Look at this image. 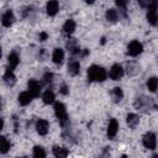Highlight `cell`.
<instances>
[{
  "label": "cell",
  "mask_w": 158,
  "mask_h": 158,
  "mask_svg": "<svg viewBox=\"0 0 158 158\" xmlns=\"http://www.w3.org/2000/svg\"><path fill=\"white\" fill-rule=\"evenodd\" d=\"M31 100H32V95L30 94L28 90L20 93V95H19V102H20V105L26 106V105H28L31 102Z\"/></svg>",
  "instance_id": "4fadbf2b"
},
{
  "label": "cell",
  "mask_w": 158,
  "mask_h": 158,
  "mask_svg": "<svg viewBox=\"0 0 158 158\" xmlns=\"http://www.w3.org/2000/svg\"><path fill=\"white\" fill-rule=\"evenodd\" d=\"M101 43H102V44L105 43V37H102V38H101Z\"/></svg>",
  "instance_id": "d6a6232c"
},
{
  "label": "cell",
  "mask_w": 158,
  "mask_h": 158,
  "mask_svg": "<svg viewBox=\"0 0 158 158\" xmlns=\"http://www.w3.org/2000/svg\"><path fill=\"white\" fill-rule=\"evenodd\" d=\"M54 114L57 116V118L59 120L62 126H65V123L68 122V115H67V110L63 102H56L54 104Z\"/></svg>",
  "instance_id": "7a4b0ae2"
},
{
  "label": "cell",
  "mask_w": 158,
  "mask_h": 158,
  "mask_svg": "<svg viewBox=\"0 0 158 158\" xmlns=\"http://www.w3.org/2000/svg\"><path fill=\"white\" fill-rule=\"evenodd\" d=\"M63 59H64V52H63V49L56 48V49L53 51V54H52V60H53V63L60 64V63L63 62Z\"/></svg>",
  "instance_id": "5bb4252c"
},
{
  "label": "cell",
  "mask_w": 158,
  "mask_h": 158,
  "mask_svg": "<svg viewBox=\"0 0 158 158\" xmlns=\"http://www.w3.org/2000/svg\"><path fill=\"white\" fill-rule=\"evenodd\" d=\"M7 60H9V67H7V68H10L11 70H14V69L17 67V64H19V62H20V58H19V56H17L16 52H12V53L9 54Z\"/></svg>",
  "instance_id": "9a60e30c"
},
{
  "label": "cell",
  "mask_w": 158,
  "mask_h": 158,
  "mask_svg": "<svg viewBox=\"0 0 158 158\" xmlns=\"http://www.w3.org/2000/svg\"><path fill=\"white\" fill-rule=\"evenodd\" d=\"M27 86H28V91L32 95V98H37L40 95V93H41V85H40V83L37 80H35V79L28 80Z\"/></svg>",
  "instance_id": "8992f818"
},
{
  "label": "cell",
  "mask_w": 158,
  "mask_h": 158,
  "mask_svg": "<svg viewBox=\"0 0 158 158\" xmlns=\"http://www.w3.org/2000/svg\"><path fill=\"white\" fill-rule=\"evenodd\" d=\"M42 100H43V102L47 104V105L52 104V102L54 101V94H53V91H52V90H46L44 94L42 95Z\"/></svg>",
  "instance_id": "7402d4cb"
},
{
  "label": "cell",
  "mask_w": 158,
  "mask_h": 158,
  "mask_svg": "<svg viewBox=\"0 0 158 158\" xmlns=\"http://www.w3.org/2000/svg\"><path fill=\"white\" fill-rule=\"evenodd\" d=\"M1 138V146H0V152L2 153V154H5L9 149H10V142L6 139V137H4V136H1L0 137Z\"/></svg>",
  "instance_id": "484cf974"
},
{
  "label": "cell",
  "mask_w": 158,
  "mask_h": 158,
  "mask_svg": "<svg viewBox=\"0 0 158 158\" xmlns=\"http://www.w3.org/2000/svg\"><path fill=\"white\" fill-rule=\"evenodd\" d=\"M126 121H127V125H128L131 128H135V127L138 125L139 118H138V116L135 115V114H128L127 117H126Z\"/></svg>",
  "instance_id": "d6986e66"
},
{
  "label": "cell",
  "mask_w": 158,
  "mask_h": 158,
  "mask_svg": "<svg viewBox=\"0 0 158 158\" xmlns=\"http://www.w3.org/2000/svg\"><path fill=\"white\" fill-rule=\"evenodd\" d=\"M143 146L148 149H154L156 146H157V138H156V135L153 132H148L143 136Z\"/></svg>",
  "instance_id": "3957f363"
},
{
  "label": "cell",
  "mask_w": 158,
  "mask_h": 158,
  "mask_svg": "<svg viewBox=\"0 0 158 158\" xmlns=\"http://www.w3.org/2000/svg\"><path fill=\"white\" fill-rule=\"evenodd\" d=\"M47 37H48V35H47L46 32H41V33H40V41H46Z\"/></svg>",
  "instance_id": "f546056e"
},
{
  "label": "cell",
  "mask_w": 158,
  "mask_h": 158,
  "mask_svg": "<svg viewBox=\"0 0 158 158\" xmlns=\"http://www.w3.org/2000/svg\"><path fill=\"white\" fill-rule=\"evenodd\" d=\"M36 130H37V133L41 135V136H44L48 133V130H49V123L47 120H43V118H40L37 120L36 122Z\"/></svg>",
  "instance_id": "52a82bcc"
},
{
  "label": "cell",
  "mask_w": 158,
  "mask_h": 158,
  "mask_svg": "<svg viewBox=\"0 0 158 158\" xmlns=\"http://www.w3.org/2000/svg\"><path fill=\"white\" fill-rule=\"evenodd\" d=\"M111 98H112V100H114V102H120L121 101V99L123 98V93H122V89L121 88H118V86H116V88H114L112 90H111Z\"/></svg>",
  "instance_id": "e0dca14e"
},
{
  "label": "cell",
  "mask_w": 158,
  "mask_h": 158,
  "mask_svg": "<svg viewBox=\"0 0 158 158\" xmlns=\"http://www.w3.org/2000/svg\"><path fill=\"white\" fill-rule=\"evenodd\" d=\"M147 86H148L149 91H152V93L156 91L157 88H158V78H157V77H152V78H149L148 81H147Z\"/></svg>",
  "instance_id": "603a6c76"
},
{
  "label": "cell",
  "mask_w": 158,
  "mask_h": 158,
  "mask_svg": "<svg viewBox=\"0 0 158 158\" xmlns=\"http://www.w3.org/2000/svg\"><path fill=\"white\" fill-rule=\"evenodd\" d=\"M117 131H118V122H117V120L111 118L109 122V126H107V137L114 138L116 136Z\"/></svg>",
  "instance_id": "9c48e42d"
},
{
  "label": "cell",
  "mask_w": 158,
  "mask_h": 158,
  "mask_svg": "<svg viewBox=\"0 0 158 158\" xmlns=\"http://www.w3.org/2000/svg\"><path fill=\"white\" fill-rule=\"evenodd\" d=\"M52 79H53V73H49V72H47L44 74V77H43V81L44 83H49V81H52Z\"/></svg>",
  "instance_id": "83f0119b"
},
{
  "label": "cell",
  "mask_w": 158,
  "mask_h": 158,
  "mask_svg": "<svg viewBox=\"0 0 158 158\" xmlns=\"http://www.w3.org/2000/svg\"><path fill=\"white\" fill-rule=\"evenodd\" d=\"M14 20H15V17H14V14H12L11 10L5 11L1 16V23H2L4 27H10L14 23Z\"/></svg>",
  "instance_id": "ba28073f"
},
{
  "label": "cell",
  "mask_w": 158,
  "mask_h": 158,
  "mask_svg": "<svg viewBox=\"0 0 158 158\" xmlns=\"http://www.w3.org/2000/svg\"><path fill=\"white\" fill-rule=\"evenodd\" d=\"M33 157H36V158H43V157H46L44 149H43L41 146L33 147Z\"/></svg>",
  "instance_id": "4316f807"
},
{
  "label": "cell",
  "mask_w": 158,
  "mask_h": 158,
  "mask_svg": "<svg viewBox=\"0 0 158 158\" xmlns=\"http://www.w3.org/2000/svg\"><path fill=\"white\" fill-rule=\"evenodd\" d=\"M53 154L56 157L60 158V157H67L69 154V152H68V149L62 148V147H53Z\"/></svg>",
  "instance_id": "d4e9b609"
},
{
  "label": "cell",
  "mask_w": 158,
  "mask_h": 158,
  "mask_svg": "<svg viewBox=\"0 0 158 158\" xmlns=\"http://www.w3.org/2000/svg\"><path fill=\"white\" fill-rule=\"evenodd\" d=\"M117 17H118V15H117V11L115 9H109L106 11V19L110 22H116L117 21Z\"/></svg>",
  "instance_id": "cb8c5ba5"
},
{
  "label": "cell",
  "mask_w": 158,
  "mask_h": 158,
  "mask_svg": "<svg viewBox=\"0 0 158 158\" xmlns=\"http://www.w3.org/2000/svg\"><path fill=\"white\" fill-rule=\"evenodd\" d=\"M147 20L151 25L156 26L158 23V12H157V7H151L147 11Z\"/></svg>",
  "instance_id": "8fae6325"
},
{
  "label": "cell",
  "mask_w": 158,
  "mask_h": 158,
  "mask_svg": "<svg viewBox=\"0 0 158 158\" xmlns=\"http://www.w3.org/2000/svg\"><path fill=\"white\" fill-rule=\"evenodd\" d=\"M74 30H75V22H74L73 20H68V21L63 25V31H64L67 35L73 33Z\"/></svg>",
  "instance_id": "44dd1931"
},
{
  "label": "cell",
  "mask_w": 158,
  "mask_h": 158,
  "mask_svg": "<svg viewBox=\"0 0 158 158\" xmlns=\"http://www.w3.org/2000/svg\"><path fill=\"white\" fill-rule=\"evenodd\" d=\"M85 1H86V2H88V4H93V2H94V1H95V0H85Z\"/></svg>",
  "instance_id": "1f68e13d"
},
{
  "label": "cell",
  "mask_w": 158,
  "mask_h": 158,
  "mask_svg": "<svg viewBox=\"0 0 158 158\" xmlns=\"http://www.w3.org/2000/svg\"><path fill=\"white\" fill-rule=\"evenodd\" d=\"M106 77H107V73L102 67L93 64L88 69V79H89V81H104L106 79Z\"/></svg>",
  "instance_id": "6da1fadb"
},
{
  "label": "cell",
  "mask_w": 158,
  "mask_h": 158,
  "mask_svg": "<svg viewBox=\"0 0 158 158\" xmlns=\"http://www.w3.org/2000/svg\"><path fill=\"white\" fill-rule=\"evenodd\" d=\"M137 1L141 5V7H146V9L157 7L158 5V0H137Z\"/></svg>",
  "instance_id": "ffe728a7"
},
{
  "label": "cell",
  "mask_w": 158,
  "mask_h": 158,
  "mask_svg": "<svg viewBox=\"0 0 158 158\" xmlns=\"http://www.w3.org/2000/svg\"><path fill=\"white\" fill-rule=\"evenodd\" d=\"M110 78L112 80H120L123 75V68L120 65V64H114L110 69V73H109Z\"/></svg>",
  "instance_id": "5b68a950"
},
{
  "label": "cell",
  "mask_w": 158,
  "mask_h": 158,
  "mask_svg": "<svg viewBox=\"0 0 158 158\" xmlns=\"http://www.w3.org/2000/svg\"><path fill=\"white\" fill-rule=\"evenodd\" d=\"M115 2L118 7H125L126 4H127V0H115Z\"/></svg>",
  "instance_id": "f1b7e54d"
},
{
  "label": "cell",
  "mask_w": 158,
  "mask_h": 158,
  "mask_svg": "<svg viewBox=\"0 0 158 158\" xmlns=\"http://www.w3.org/2000/svg\"><path fill=\"white\" fill-rule=\"evenodd\" d=\"M58 9H59V5H58L57 0H49L46 5V10H47V14L49 16H54L58 12Z\"/></svg>",
  "instance_id": "30bf717a"
},
{
  "label": "cell",
  "mask_w": 158,
  "mask_h": 158,
  "mask_svg": "<svg viewBox=\"0 0 158 158\" xmlns=\"http://www.w3.org/2000/svg\"><path fill=\"white\" fill-rule=\"evenodd\" d=\"M80 72V63L78 60H70L68 64V73L70 75H78Z\"/></svg>",
  "instance_id": "7c38bea8"
},
{
  "label": "cell",
  "mask_w": 158,
  "mask_h": 158,
  "mask_svg": "<svg viewBox=\"0 0 158 158\" xmlns=\"http://www.w3.org/2000/svg\"><path fill=\"white\" fill-rule=\"evenodd\" d=\"M4 81L7 85H14L15 81H16V77L14 75V70H11L10 68H7L5 74H4Z\"/></svg>",
  "instance_id": "2e32d148"
},
{
  "label": "cell",
  "mask_w": 158,
  "mask_h": 158,
  "mask_svg": "<svg viewBox=\"0 0 158 158\" xmlns=\"http://www.w3.org/2000/svg\"><path fill=\"white\" fill-rule=\"evenodd\" d=\"M142 51H143V46H142V43L138 42V41H132V42H130V44H128V47H127V52H128V54L132 56V57L138 56Z\"/></svg>",
  "instance_id": "277c9868"
},
{
  "label": "cell",
  "mask_w": 158,
  "mask_h": 158,
  "mask_svg": "<svg viewBox=\"0 0 158 158\" xmlns=\"http://www.w3.org/2000/svg\"><path fill=\"white\" fill-rule=\"evenodd\" d=\"M60 93H62L63 95H67V94L69 93V89L67 88V85H63V86H62V89H60Z\"/></svg>",
  "instance_id": "4dcf8cb0"
},
{
  "label": "cell",
  "mask_w": 158,
  "mask_h": 158,
  "mask_svg": "<svg viewBox=\"0 0 158 158\" xmlns=\"http://www.w3.org/2000/svg\"><path fill=\"white\" fill-rule=\"evenodd\" d=\"M67 48H68L73 54H78V53L80 52L79 44H78V42H77L74 38H70V40L67 42Z\"/></svg>",
  "instance_id": "ac0fdd59"
}]
</instances>
